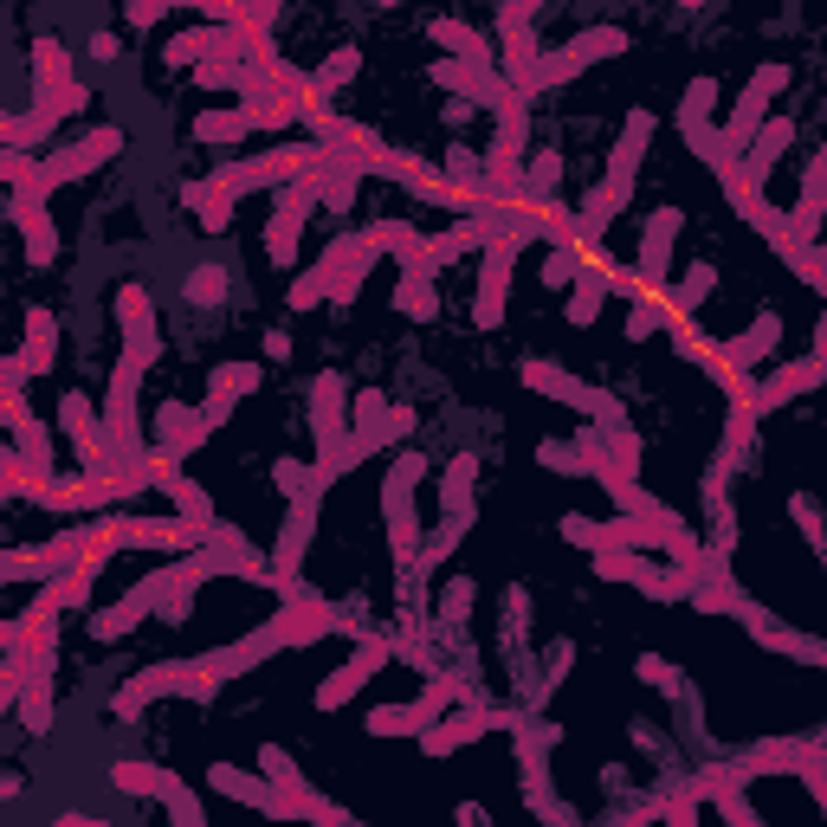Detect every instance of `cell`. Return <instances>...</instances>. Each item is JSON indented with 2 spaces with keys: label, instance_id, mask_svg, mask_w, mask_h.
I'll return each mask as SVG.
<instances>
[{
  "label": "cell",
  "instance_id": "4",
  "mask_svg": "<svg viewBox=\"0 0 827 827\" xmlns=\"http://www.w3.org/2000/svg\"><path fill=\"white\" fill-rule=\"evenodd\" d=\"M394 311H407V317H434V292H427V272L414 279H401V292H394Z\"/></svg>",
  "mask_w": 827,
  "mask_h": 827
},
{
  "label": "cell",
  "instance_id": "1",
  "mask_svg": "<svg viewBox=\"0 0 827 827\" xmlns=\"http://www.w3.org/2000/svg\"><path fill=\"white\" fill-rule=\"evenodd\" d=\"M782 78H788V72H782V65H763V72H757V78H750V91H743V104H737V117H730V137L718 149H737L743 143V137H750V130H757V117H763V104H770V91H782Z\"/></svg>",
  "mask_w": 827,
  "mask_h": 827
},
{
  "label": "cell",
  "instance_id": "5",
  "mask_svg": "<svg viewBox=\"0 0 827 827\" xmlns=\"http://www.w3.org/2000/svg\"><path fill=\"white\" fill-rule=\"evenodd\" d=\"M188 297H195V304H220V297H227V272H220V265L195 272V279H188Z\"/></svg>",
  "mask_w": 827,
  "mask_h": 827
},
{
  "label": "cell",
  "instance_id": "3",
  "mask_svg": "<svg viewBox=\"0 0 827 827\" xmlns=\"http://www.w3.org/2000/svg\"><path fill=\"white\" fill-rule=\"evenodd\" d=\"M673 233H679V214H673V207H660V214H653V227H646V252H640V265H646L653 279L666 272V240H673Z\"/></svg>",
  "mask_w": 827,
  "mask_h": 827
},
{
  "label": "cell",
  "instance_id": "7",
  "mask_svg": "<svg viewBox=\"0 0 827 827\" xmlns=\"http://www.w3.org/2000/svg\"><path fill=\"white\" fill-rule=\"evenodd\" d=\"M91 52H98L104 65H110V58H117V52H123V46H117V33H98V40H91Z\"/></svg>",
  "mask_w": 827,
  "mask_h": 827
},
{
  "label": "cell",
  "instance_id": "6",
  "mask_svg": "<svg viewBox=\"0 0 827 827\" xmlns=\"http://www.w3.org/2000/svg\"><path fill=\"white\" fill-rule=\"evenodd\" d=\"M711 98H718V85H711V78H698V85H692V98H685V123H692V130L705 123V110H711Z\"/></svg>",
  "mask_w": 827,
  "mask_h": 827
},
{
  "label": "cell",
  "instance_id": "2",
  "mask_svg": "<svg viewBox=\"0 0 827 827\" xmlns=\"http://www.w3.org/2000/svg\"><path fill=\"white\" fill-rule=\"evenodd\" d=\"M788 137H795V123H788V117L763 123V137H757V155H750V182H763V175L776 168V155L788 149Z\"/></svg>",
  "mask_w": 827,
  "mask_h": 827
}]
</instances>
